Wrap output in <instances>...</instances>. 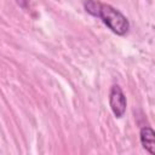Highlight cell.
Returning a JSON list of instances; mask_svg holds the SVG:
<instances>
[{
  "label": "cell",
  "mask_w": 155,
  "mask_h": 155,
  "mask_svg": "<svg viewBox=\"0 0 155 155\" xmlns=\"http://www.w3.org/2000/svg\"><path fill=\"white\" fill-rule=\"evenodd\" d=\"M139 139L143 148L151 155L155 154V132L151 127L144 126L139 131Z\"/></svg>",
  "instance_id": "obj_3"
},
{
  "label": "cell",
  "mask_w": 155,
  "mask_h": 155,
  "mask_svg": "<svg viewBox=\"0 0 155 155\" xmlns=\"http://www.w3.org/2000/svg\"><path fill=\"white\" fill-rule=\"evenodd\" d=\"M109 105H110V109H111L113 114L115 115V117L120 119L125 115L126 108H127V101H126V96H125L122 88L119 85H114L110 88Z\"/></svg>",
  "instance_id": "obj_2"
},
{
  "label": "cell",
  "mask_w": 155,
  "mask_h": 155,
  "mask_svg": "<svg viewBox=\"0 0 155 155\" xmlns=\"http://www.w3.org/2000/svg\"><path fill=\"white\" fill-rule=\"evenodd\" d=\"M84 8L93 17L101 18V21L116 35H126L130 30V22L124 13L109 4L101 2L98 0H85Z\"/></svg>",
  "instance_id": "obj_1"
},
{
  "label": "cell",
  "mask_w": 155,
  "mask_h": 155,
  "mask_svg": "<svg viewBox=\"0 0 155 155\" xmlns=\"http://www.w3.org/2000/svg\"><path fill=\"white\" fill-rule=\"evenodd\" d=\"M17 2V5H19L23 10H28L29 8V4H30V0H15Z\"/></svg>",
  "instance_id": "obj_4"
}]
</instances>
